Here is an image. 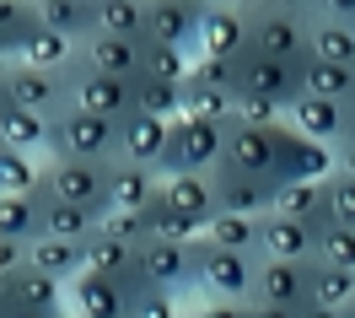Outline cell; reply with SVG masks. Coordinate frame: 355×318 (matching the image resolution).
Here are the masks:
<instances>
[{
    "label": "cell",
    "instance_id": "5bb4252c",
    "mask_svg": "<svg viewBox=\"0 0 355 318\" xmlns=\"http://www.w3.org/2000/svg\"><path fill=\"white\" fill-rule=\"evenodd\" d=\"M318 221H286V216H264L259 221V259H280V265H318Z\"/></svg>",
    "mask_w": 355,
    "mask_h": 318
},
{
    "label": "cell",
    "instance_id": "9a60e30c",
    "mask_svg": "<svg viewBox=\"0 0 355 318\" xmlns=\"http://www.w3.org/2000/svg\"><path fill=\"white\" fill-rule=\"evenodd\" d=\"M76 60L97 76H119V81H140L146 76V38H113V33H92L76 49Z\"/></svg>",
    "mask_w": 355,
    "mask_h": 318
},
{
    "label": "cell",
    "instance_id": "6f0895ef",
    "mask_svg": "<svg viewBox=\"0 0 355 318\" xmlns=\"http://www.w3.org/2000/svg\"><path fill=\"white\" fill-rule=\"evenodd\" d=\"M345 318H355V302H350V308H345Z\"/></svg>",
    "mask_w": 355,
    "mask_h": 318
},
{
    "label": "cell",
    "instance_id": "b9f144b4",
    "mask_svg": "<svg viewBox=\"0 0 355 318\" xmlns=\"http://www.w3.org/2000/svg\"><path fill=\"white\" fill-rule=\"evenodd\" d=\"M189 60H194V54H183V49L146 44V76H151V81H173V87H183V76H189Z\"/></svg>",
    "mask_w": 355,
    "mask_h": 318
},
{
    "label": "cell",
    "instance_id": "7bdbcfd3",
    "mask_svg": "<svg viewBox=\"0 0 355 318\" xmlns=\"http://www.w3.org/2000/svg\"><path fill=\"white\" fill-rule=\"evenodd\" d=\"M318 265H334V270L355 275V232L350 227H323V237H318Z\"/></svg>",
    "mask_w": 355,
    "mask_h": 318
},
{
    "label": "cell",
    "instance_id": "e575fe53",
    "mask_svg": "<svg viewBox=\"0 0 355 318\" xmlns=\"http://www.w3.org/2000/svg\"><path fill=\"white\" fill-rule=\"evenodd\" d=\"M97 33L146 38V0H97Z\"/></svg>",
    "mask_w": 355,
    "mask_h": 318
},
{
    "label": "cell",
    "instance_id": "d6a6232c",
    "mask_svg": "<svg viewBox=\"0 0 355 318\" xmlns=\"http://www.w3.org/2000/svg\"><path fill=\"white\" fill-rule=\"evenodd\" d=\"M302 97H323V103H355V70H339V65H318L307 60L302 65Z\"/></svg>",
    "mask_w": 355,
    "mask_h": 318
},
{
    "label": "cell",
    "instance_id": "44dd1931",
    "mask_svg": "<svg viewBox=\"0 0 355 318\" xmlns=\"http://www.w3.org/2000/svg\"><path fill=\"white\" fill-rule=\"evenodd\" d=\"M345 103H323V97H296L286 108V130H296V135H307V140H318V146H339L345 140Z\"/></svg>",
    "mask_w": 355,
    "mask_h": 318
},
{
    "label": "cell",
    "instance_id": "bcb514c9",
    "mask_svg": "<svg viewBox=\"0 0 355 318\" xmlns=\"http://www.w3.org/2000/svg\"><path fill=\"white\" fill-rule=\"evenodd\" d=\"M135 318H183V313H178V296L140 292V308H135Z\"/></svg>",
    "mask_w": 355,
    "mask_h": 318
},
{
    "label": "cell",
    "instance_id": "f35d334b",
    "mask_svg": "<svg viewBox=\"0 0 355 318\" xmlns=\"http://www.w3.org/2000/svg\"><path fill=\"white\" fill-rule=\"evenodd\" d=\"M146 243H200V227L194 221H183V216H173L167 205H151L146 210Z\"/></svg>",
    "mask_w": 355,
    "mask_h": 318
},
{
    "label": "cell",
    "instance_id": "816d5d0a",
    "mask_svg": "<svg viewBox=\"0 0 355 318\" xmlns=\"http://www.w3.org/2000/svg\"><path fill=\"white\" fill-rule=\"evenodd\" d=\"M0 318H60V313H33V308H17V302H11Z\"/></svg>",
    "mask_w": 355,
    "mask_h": 318
},
{
    "label": "cell",
    "instance_id": "7c38bea8",
    "mask_svg": "<svg viewBox=\"0 0 355 318\" xmlns=\"http://www.w3.org/2000/svg\"><path fill=\"white\" fill-rule=\"evenodd\" d=\"M194 54H205V60H243L248 54V6H200Z\"/></svg>",
    "mask_w": 355,
    "mask_h": 318
},
{
    "label": "cell",
    "instance_id": "7402d4cb",
    "mask_svg": "<svg viewBox=\"0 0 355 318\" xmlns=\"http://www.w3.org/2000/svg\"><path fill=\"white\" fill-rule=\"evenodd\" d=\"M33 22L81 49L97 33V0H33Z\"/></svg>",
    "mask_w": 355,
    "mask_h": 318
},
{
    "label": "cell",
    "instance_id": "8fae6325",
    "mask_svg": "<svg viewBox=\"0 0 355 318\" xmlns=\"http://www.w3.org/2000/svg\"><path fill=\"white\" fill-rule=\"evenodd\" d=\"M275 151H280V124H275V130L226 124V151H221L216 167L243 173V178H269V183H275Z\"/></svg>",
    "mask_w": 355,
    "mask_h": 318
},
{
    "label": "cell",
    "instance_id": "e0dca14e",
    "mask_svg": "<svg viewBox=\"0 0 355 318\" xmlns=\"http://www.w3.org/2000/svg\"><path fill=\"white\" fill-rule=\"evenodd\" d=\"M334 173V151L318 140L296 135L280 124V151H275V183H323Z\"/></svg>",
    "mask_w": 355,
    "mask_h": 318
},
{
    "label": "cell",
    "instance_id": "8d00e7d4",
    "mask_svg": "<svg viewBox=\"0 0 355 318\" xmlns=\"http://www.w3.org/2000/svg\"><path fill=\"white\" fill-rule=\"evenodd\" d=\"M323 227L355 232V178H339V173L323 178Z\"/></svg>",
    "mask_w": 355,
    "mask_h": 318
},
{
    "label": "cell",
    "instance_id": "2e32d148",
    "mask_svg": "<svg viewBox=\"0 0 355 318\" xmlns=\"http://www.w3.org/2000/svg\"><path fill=\"white\" fill-rule=\"evenodd\" d=\"M200 38V0H146V44L194 54Z\"/></svg>",
    "mask_w": 355,
    "mask_h": 318
},
{
    "label": "cell",
    "instance_id": "d6986e66",
    "mask_svg": "<svg viewBox=\"0 0 355 318\" xmlns=\"http://www.w3.org/2000/svg\"><path fill=\"white\" fill-rule=\"evenodd\" d=\"M167 140H173V124H162V119H119V157L113 162H135V167H162V157H167ZM162 178V173H156Z\"/></svg>",
    "mask_w": 355,
    "mask_h": 318
},
{
    "label": "cell",
    "instance_id": "60d3db41",
    "mask_svg": "<svg viewBox=\"0 0 355 318\" xmlns=\"http://www.w3.org/2000/svg\"><path fill=\"white\" fill-rule=\"evenodd\" d=\"M38 173H44L38 157H17V151L0 146V194H33V189H38Z\"/></svg>",
    "mask_w": 355,
    "mask_h": 318
},
{
    "label": "cell",
    "instance_id": "db71d44e",
    "mask_svg": "<svg viewBox=\"0 0 355 318\" xmlns=\"http://www.w3.org/2000/svg\"><path fill=\"white\" fill-rule=\"evenodd\" d=\"M6 308H11V281L0 275V313H6Z\"/></svg>",
    "mask_w": 355,
    "mask_h": 318
},
{
    "label": "cell",
    "instance_id": "836d02e7",
    "mask_svg": "<svg viewBox=\"0 0 355 318\" xmlns=\"http://www.w3.org/2000/svg\"><path fill=\"white\" fill-rule=\"evenodd\" d=\"M269 216L286 221H318L323 227V183H275V205Z\"/></svg>",
    "mask_w": 355,
    "mask_h": 318
},
{
    "label": "cell",
    "instance_id": "277c9868",
    "mask_svg": "<svg viewBox=\"0 0 355 318\" xmlns=\"http://www.w3.org/2000/svg\"><path fill=\"white\" fill-rule=\"evenodd\" d=\"M259 270V253H226L210 243H194V292L200 302H248Z\"/></svg>",
    "mask_w": 355,
    "mask_h": 318
},
{
    "label": "cell",
    "instance_id": "9f6ffc18",
    "mask_svg": "<svg viewBox=\"0 0 355 318\" xmlns=\"http://www.w3.org/2000/svg\"><path fill=\"white\" fill-rule=\"evenodd\" d=\"M0 103H6V65H0Z\"/></svg>",
    "mask_w": 355,
    "mask_h": 318
},
{
    "label": "cell",
    "instance_id": "4fadbf2b",
    "mask_svg": "<svg viewBox=\"0 0 355 318\" xmlns=\"http://www.w3.org/2000/svg\"><path fill=\"white\" fill-rule=\"evenodd\" d=\"M237 97H264V103L291 108V103L302 97V65H280V60L243 54V60H237Z\"/></svg>",
    "mask_w": 355,
    "mask_h": 318
},
{
    "label": "cell",
    "instance_id": "4dcf8cb0",
    "mask_svg": "<svg viewBox=\"0 0 355 318\" xmlns=\"http://www.w3.org/2000/svg\"><path fill=\"white\" fill-rule=\"evenodd\" d=\"M200 243H210V249H226V253H259V221H248V216H226V210H216V216L205 221Z\"/></svg>",
    "mask_w": 355,
    "mask_h": 318
},
{
    "label": "cell",
    "instance_id": "30bf717a",
    "mask_svg": "<svg viewBox=\"0 0 355 318\" xmlns=\"http://www.w3.org/2000/svg\"><path fill=\"white\" fill-rule=\"evenodd\" d=\"M6 103L22 108V114H38V119H60L70 108V87L65 76H49V70H27V65H6Z\"/></svg>",
    "mask_w": 355,
    "mask_h": 318
},
{
    "label": "cell",
    "instance_id": "ee69618b",
    "mask_svg": "<svg viewBox=\"0 0 355 318\" xmlns=\"http://www.w3.org/2000/svg\"><path fill=\"white\" fill-rule=\"evenodd\" d=\"M97 232H103V237H113V243L140 249V243H146V210H108V216L97 221Z\"/></svg>",
    "mask_w": 355,
    "mask_h": 318
},
{
    "label": "cell",
    "instance_id": "52a82bcc",
    "mask_svg": "<svg viewBox=\"0 0 355 318\" xmlns=\"http://www.w3.org/2000/svg\"><path fill=\"white\" fill-rule=\"evenodd\" d=\"M135 286L140 292L178 296L194 286V243H140L135 249Z\"/></svg>",
    "mask_w": 355,
    "mask_h": 318
},
{
    "label": "cell",
    "instance_id": "f5cc1de1",
    "mask_svg": "<svg viewBox=\"0 0 355 318\" xmlns=\"http://www.w3.org/2000/svg\"><path fill=\"white\" fill-rule=\"evenodd\" d=\"M248 318H296V313H280V308H253V302H248Z\"/></svg>",
    "mask_w": 355,
    "mask_h": 318
},
{
    "label": "cell",
    "instance_id": "f6af8a7d",
    "mask_svg": "<svg viewBox=\"0 0 355 318\" xmlns=\"http://www.w3.org/2000/svg\"><path fill=\"white\" fill-rule=\"evenodd\" d=\"M33 0H0V38L11 49H22V38L33 33Z\"/></svg>",
    "mask_w": 355,
    "mask_h": 318
},
{
    "label": "cell",
    "instance_id": "ac0fdd59",
    "mask_svg": "<svg viewBox=\"0 0 355 318\" xmlns=\"http://www.w3.org/2000/svg\"><path fill=\"white\" fill-rule=\"evenodd\" d=\"M210 189H216V210L248 216V221H264L269 205H275V183L269 178H243V173H226V167L210 173Z\"/></svg>",
    "mask_w": 355,
    "mask_h": 318
},
{
    "label": "cell",
    "instance_id": "4316f807",
    "mask_svg": "<svg viewBox=\"0 0 355 318\" xmlns=\"http://www.w3.org/2000/svg\"><path fill=\"white\" fill-rule=\"evenodd\" d=\"M130 114H140V119H162V124H178V119H183V87L140 76V81L130 87Z\"/></svg>",
    "mask_w": 355,
    "mask_h": 318
},
{
    "label": "cell",
    "instance_id": "74e56055",
    "mask_svg": "<svg viewBox=\"0 0 355 318\" xmlns=\"http://www.w3.org/2000/svg\"><path fill=\"white\" fill-rule=\"evenodd\" d=\"M183 87L232 92V97H237V60H205V54H194V60H189V76H183Z\"/></svg>",
    "mask_w": 355,
    "mask_h": 318
},
{
    "label": "cell",
    "instance_id": "8992f818",
    "mask_svg": "<svg viewBox=\"0 0 355 318\" xmlns=\"http://www.w3.org/2000/svg\"><path fill=\"white\" fill-rule=\"evenodd\" d=\"M135 308H140V286L135 281H108V275L81 270L65 286L70 318H135Z\"/></svg>",
    "mask_w": 355,
    "mask_h": 318
},
{
    "label": "cell",
    "instance_id": "ab89813d",
    "mask_svg": "<svg viewBox=\"0 0 355 318\" xmlns=\"http://www.w3.org/2000/svg\"><path fill=\"white\" fill-rule=\"evenodd\" d=\"M232 92H205V87H183V119H205V124H232Z\"/></svg>",
    "mask_w": 355,
    "mask_h": 318
},
{
    "label": "cell",
    "instance_id": "d590c367",
    "mask_svg": "<svg viewBox=\"0 0 355 318\" xmlns=\"http://www.w3.org/2000/svg\"><path fill=\"white\" fill-rule=\"evenodd\" d=\"M312 308H350L355 302V275L350 270H334V265H312V292H307Z\"/></svg>",
    "mask_w": 355,
    "mask_h": 318
},
{
    "label": "cell",
    "instance_id": "603a6c76",
    "mask_svg": "<svg viewBox=\"0 0 355 318\" xmlns=\"http://www.w3.org/2000/svg\"><path fill=\"white\" fill-rule=\"evenodd\" d=\"M156 173L135 167V162H113L108 167V210H151L156 205Z\"/></svg>",
    "mask_w": 355,
    "mask_h": 318
},
{
    "label": "cell",
    "instance_id": "484cf974",
    "mask_svg": "<svg viewBox=\"0 0 355 318\" xmlns=\"http://www.w3.org/2000/svg\"><path fill=\"white\" fill-rule=\"evenodd\" d=\"M81 249H87V243H54V237H33V243H27V270H38V275H49V281L70 286V281L81 275Z\"/></svg>",
    "mask_w": 355,
    "mask_h": 318
},
{
    "label": "cell",
    "instance_id": "f907efd6",
    "mask_svg": "<svg viewBox=\"0 0 355 318\" xmlns=\"http://www.w3.org/2000/svg\"><path fill=\"white\" fill-rule=\"evenodd\" d=\"M296 318H345V313H339V308H312V302H307Z\"/></svg>",
    "mask_w": 355,
    "mask_h": 318
},
{
    "label": "cell",
    "instance_id": "11a10c76",
    "mask_svg": "<svg viewBox=\"0 0 355 318\" xmlns=\"http://www.w3.org/2000/svg\"><path fill=\"white\" fill-rule=\"evenodd\" d=\"M345 140L355 146V103H350V114H345Z\"/></svg>",
    "mask_w": 355,
    "mask_h": 318
},
{
    "label": "cell",
    "instance_id": "6da1fadb",
    "mask_svg": "<svg viewBox=\"0 0 355 318\" xmlns=\"http://www.w3.org/2000/svg\"><path fill=\"white\" fill-rule=\"evenodd\" d=\"M248 54L307 65V6H248Z\"/></svg>",
    "mask_w": 355,
    "mask_h": 318
},
{
    "label": "cell",
    "instance_id": "7a4b0ae2",
    "mask_svg": "<svg viewBox=\"0 0 355 318\" xmlns=\"http://www.w3.org/2000/svg\"><path fill=\"white\" fill-rule=\"evenodd\" d=\"M119 157V124L113 119H92V114H60L49 119V151L44 162H108Z\"/></svg>",
    "mask_w": 355,
    "mask_h": 318
},
{
    "label": "cell",
    "instance_id": "cb8c5ba5",
    "mask_svg": "<svg viewBox=\"0 0 355 318\" xmlns=\"http://www.w3.org/2000/svg\"><path fill=\"white\" fill-rule=\"evenodd\" d=\"M0 146L17 151V157H38V162H44V151H49V119L0 103Z\"/></svg>",
    "mask_w": 355,
    "mask_h": 318
},
{
    "label": "cell",
    "instance_id": "681fc988",
    "mask_svg": "<svg viewBox=\"0 0 355 318\" xmlns=\"http://www.w3.org/2000/svg\"><path fill=\"white\" fill-rule=\"evenodd\" d=\"M334 173H339V178H355V146H350V140L334 146Z\"/></svg>",
    "mask_w": 355,
    "mask_h": 318
},
{
    "label": "cell",
    "instance_id": "d4e9b609",
    "mask_svg": "<svg viewBox=\"0 0 355 318\" xmlns=\"http://www.w3.org/2000/svg\"><path fill=\"white\" fill-rule=\"evenodd\" d=\"M70 60H76V44L60 38V33H49V27H33V33L22 38V49H17V65L49 70V76H65Z\"/></svg>",
    "mask_w": 355,
    "mask_h": 318
},
{
    "label": "cell",
    "instance_id": "3957f363",
    "mask_svg": "<svg viewBox=\"0 0 355 318\" xmlns=\"http://www.w3.org/2000/svg\"><path fill=\"white\" fill-rule=\"evenodd\" d=\"M108 167L103 162H44L38 189H44L49 200L76 205V210H87L92 221H103L108 216Z\"/></svg>",
    "mask_w": 355,
    "mask_h": 318
},
{
    "label": "cell",
    "instance_id": "9c48e42d",
    "mask_svg": "<svg viewBox=\"0 0 355 318\" xmlns=\"http://www.w3.org/2000/svg\"><path fill=\"white\" fill-rule=\"evenodd\" d=\"M312 292V265H280V259H259L248 302L253 308H280V313H302Z\"/></svg>",
    "mask_w": 355,
    "mask_h": 318
},
{
    "label": "cell",
    "instance_id": "ba28073f",
    "mask_svg": "<svg viewBox=\"0 0 355 318\" xmlns=\"http://www.w3.org/2000/svg\"><path fill=\"white\" fill-rule=\"evenodd\" d=\"M65 87H70V114H92V119H130V87L135 81H119V76H97L81 60H70L65 70Z\"/></svg>",
    "mask_w": 355,
    "mask_h": 318
},
{
    "label": "cell",
    "instance_id": "5b68a950",
    "mask_svg": "<svg viewBox=\"0 0 355 318\" xmlns=\"http://www.w3.org/2000/svg\"><path fill=\"white\" fill-rule=\"evenodd\" d=\"M226 151V124H205V119H178L173 124V140H167V157H162V178H173V173H200L210 178L216 173V162Z\"/></svg>",
    "mask_w": 355,
    "mask_h": 318
},
{
    "label": "cell",
    "instance_id": "1f68e13d",
    "mask_svg": "<svg viewBox=\"0 0 355 318\" xmlns=\"http://www.w3.org/2000/svg\"><path fill=\"white\" fill-rule=\"evenodd\" d=\"M97 221H92L87 210H76V205H60L44 194V216H38V237H54V243H87Z\"/></svg>",
    "mask_w": 355,
    "mask_h": 318
},
{
    "label": "cell",
    "instance_id": "c3c4849f",
    "mask_svg": "<svg viewBox=\"0 0 355 318\" xmlns=\"http://www.w3.org/2000/svg\"><path fill=\"white\" fill-rule=\"evenodd\" d=\"M17 270H27V243H6V237H0V275L11 281Z\"/></svg>",
    "mask_w": 355,
    "mask_h": 318
},
{
    "label": "cell",
    "instance_id": "7dc6e473",
    "mask_svg": "<svg viewBox=\"0 0 355 318\" xmlns=\"http://www.w3.org/2000/svg\"><path fill=\"white\" fill-rule=\"evenodd\" d=\"M183 318H248V302H200L194 313Z\"/></svg>",
    "mask_w": 355,
    "mask_h": 318
},
{
    "label": "cell",
    "instance_id": "f546056e",
    "mask_svg": "<svg viewBox=\"0 0 355 318\" xmlns=\"http://www.w3.org/2000/svg\"><path fill=\"white\" fill-rule=\"evenodd\" d=\"M11 302H17V308H33V313L70 318L65 313V286L49 281V275H38V270H17V275H11Z\"/></svg>",
    "mask_w": 355,
    "mask_h": 318
},
{
    "label": "cell",
    "instance_id": "ffe728a7",
    "mask_svg": "<svg viewBox=\"0 0 355 318\" xmlns=\"http://www.w3.org/2000/svg\"><path fill=\"white\" fill-rule=\"evenodd\" d=\"M156 205H167L173 216H183V221H194L205 232V221L216 216V189L200 173H173V178L156 183Z\"/></svg>",
    "mask_w": 355,
    "mask_h": 318
},
{
    "label": "cell",
    "instance_id": "f1b7e54d",
    "mask_svg": "<svg viewBox=\"0 0 355 318\" xmlns=\"http://www.w3.org/2000/svg\"><path fill=\"white\" fill-rule=\"evenodd\" d=\"M81 270L108 275V281H135V249L130 243H113L103 232H92L87 249H81Z\"/></svg>",
    "mask_w": 355,
    "mask_h": 318
},
{
    "label": "cell",
    "instance_id": "83f0119b",
    "mask_svg": "<svg viewBox=\"0 0 355 318\" xmlns=\"http://www.w3.org/2000/svg\"><path fill=\"white\" fill-rule=\"evenodd\" d=\"M38 216H44V189H33V194H0V237L6 243H33L38 237Z\"/></svg>",
    "mask_w": 355,
    "mask_h": 318
}]
</instances>
